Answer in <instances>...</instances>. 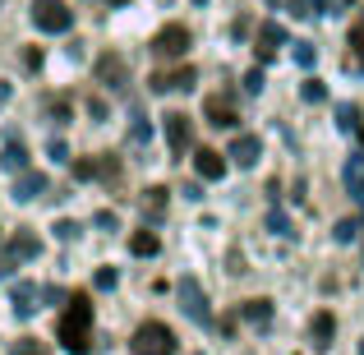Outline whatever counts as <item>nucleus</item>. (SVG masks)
<instances>
[{"mask_svg":"<svg viewBox=\"0 0 364 355\" xmlns=\"http://www.w3.org/2000/svg\"><path fill=\"white\" fill-rule=\"evenodd\" d=\"M55 337L70 355H88L92 351V295L88 291H74L65 300V314L55 323Z\"/></svg>","mask_w":364,"mask_h":355,"instance_id":"nucleus-1","label":"nucleus"},{"mask_svg":"<svg viewBox=\"0 0 364 355\" xmlns=\"http://www.w3.org/2000/svg\"><path fill=\"white\" fill-rule=\"evenodd\" d=\"M129 351L134 355H176V332L166 323H139L129 337Z\"/></svg>","mask_w":364,"mask_h":355,"instance_id":"nucleus-2","label":"nucleus"},{"mask_svg":"<svg viewBox=\"0 0 364 355\" xmlns=\"http://www.w3.org/2000/svg\"><path fill=\"white\" fill-rule=\"evenodd\" d=\"M33 23L42 33H70L74 28V9L65 0H33Z\"/></svg>","mask_w":364,"mask_h":355,"instance_id":"nucleus-3","label":"nucleus"},{"mask_svg":"<svg viewBox=\"0 0 364 355\" xmlns=\"http://www.w3.org/2000/svg\"><path fill=\"white\" fill-rule=\"evenodd\" d=\"M176 291H180V309H185L198 328H213V309H208V295H203V286H198V277H180Z\"/></svg>","mask_w":364,"mask_h":355,"instance_id":"nucleus-4","label":"nucleus"},{"mask_svg":"<svg viewBox=\"0 0 364 355\" xmlns=\"http://www.w3.org/2000/svg\"><path fill=\"white\" fill-rule=\"evenodd\" d=\"M42 254V245H37L33 231H14L9 235V245L0 249V277H14V267L23 263V258H37Z\"/></svg>","mask_w":364,"mask_h":355,"instance_id":"nucleus-5","label":"nucleus"},{"mask_svg":"<svg viewBox=\"0 0 364 355\" xmlns=\"http://www.w3.org/2000/svg\"><path fill=\"white\" fill-rule=\"evenodd\" d=\"M152 55L157 60H180V55L189 51V28L185 23H166V28H157V37H152Z\"/></svg>","mask_w":364,"mask_h":355,"instance_id":"nucleus-6","label":"nucleus"},{"mask_svg":"<svg viewBox=\"0 0 364 355\" xmlns=\"http://www.w3.org/2000/svg\"><path fill=\"white\" fill-rule=\"evenodd\" d=\"M194 79H198V74H194V65H180V70H166V74H152V79H148V88L152 92H176V88H194Z\"/></svg>","mask_w":364,"mask_h":355,"instance_id":"nucleus-7","label":"nucleus"},{"mask_svg":"<svg viewBox=\"0 0 364 355\" xmlns=\"http://www.w3.org/2000/svg\"><path fill=\"white\" fill-rule=\"evenodd\" d=\"M14 203H33V198H42L46 194V176L42 171H18V180H14Z\"/></svg>","mask_w":364,"mask_h":355,"instance_id":"nucleus-8","label":"nucleus"},{"mask_svg":"<svg viewBox=\"0 0 364 355\" xmlns=\"http://www.w3.org/2000/svg\"><path fill=\"white\" fill-rule=\"evenodd\" d=\"M161 124H166V143H171V152H185L189 148V120L180 116V111H166V116H161Z\"/></svg>","mask_w":364,"mask_h":355,"instance_id":"nucleus-9","label":"nucleus"},{"mask_svg":"<svg viewBox=\"0 0 364 355\" xmlns=\"http://www.w3.org/2000/svg\"><path fill=\"white\" fill-rule=\"evenodd\" d=\"M74 176H79V180H92V176H111V180H116L120 161L116 157H83V161H74Z\"/></svg>","mask_w":364,"mask_h":355,"instance_id":"nucleus-10","label":"nucleus"},{"mask_svg":"<svg viewBox=\"0 0 364 355\" xmlns=\"http://www.w3.org/2000/svg\"><path fill=\"white\" fill-rule=\"evenodd\" d=\"M194 171L203 180H222L226 176V157H222V152H213V148H198L194 152Z\"/></svg>","mask_w":364,"mask_h":355,"instance_id":"nucleus-11","label":"nucleus"},{"mask_svg":"<svg viewBox=\"0 0 364 355\" xmlns=\"http://www.w3.org/2000/svg\"><path fill=\"white\" fill-rule=\"evenodd\" d=\"M282 42H286V28L267 18V23L258 28V46H254V51H258V60H272V51H277Z\"/></svg>","mask_w":364,"mask_h":355,"instance_id":"nucleus-12","label":"nucleus"},{"mask_svg":"<svg viewBox=\"0 0 364 355\" xmlns=\"http://www.w3.org/2000/svg\"><path fill=\"white\" fill-rule=\"evenodd\" d=\"M124 79H129V70H124L120 55H102V60H97V83H107V88H124Z\"/></svg>","mask_w":364,"mask_h":355,"instance_id":"nucleus-13","label":"nucleus"},{"mask_svg":"<svg viewBox=\"0 0 364 355\" xmlns=\"http://www.w3.org/2000/svg\"><path fill=\"white\" fill-rule=\"evenodd\" d=\"M203 116H208V124H217V129H235V111H231V102H226V97H208L203 102Z\"/></svg>","mask_w":364,"mask_h":355,"instance_id":"nucleus-14","label":"nucleus"},{"mask_svg":"<svg viewBox=\"0 0 364 355\" xmlns=\"http://www.w3.org/2000/svg\"><path fill=\"white\" fill-rule=\"evenodd\" d=\"M332 332H337V319H332L328 309H318V314H314V323H309L314 346H318V351H328V346H332Z\"/></svg>","mask_w":364,"mask_h":355,"instance_id":"nucleus-15","label":"nucleus"},{"mask_svg":"<svg viewBox=\"0 0 364 355\" xmlns=\"http://www.w3.org/2000/svg\"><path fill=\"white\" fill-rule=\"evenodd\" d=\"M226 157H231L235 166H254V161H258V139H254V134H240V139L231 143V152H226Z\"/></svg>","mask_w":364,"mask_h":355,"instance_id":"nucleus-16","label":"nucleus"},{"mask_svg":"<svg viewBox=\"0 0 364 355\" xmlns=\"http://www.w3.org/2000/svg\"><path fill=\"white\" fill-rule=\"evenodd\" d=\"M240 319H245V323H258V328H267V323H272V300H263V295H258V300H245V304H240Z\"/></svg>","mask_w":364,"mask_h":355,"instance_id":"nucleus-17","label":"nucleus"},{"mask_svg":"<svg viewBox=\"0 0 364 355\" xmlns=\"http://www.w3.org/2000/svg\"><path fill=\"white\" fill-rule=\"evenodd\" d=\"M157 249H161V240H157V231H148V226L129 235V254H134V258H152Z\"/></svg>","mask_w":364,"mask_h":355,"instance_id":"nucleus-18","label":"nucleus"},{"mask_svg":"<svg viewBox=\"0 0 364 355\" xmlns=\"http://www.w3.org/2000/svg\"><path fill=\"white\" fill-rule=\"evenodd\" d=\"M0 166L14 171V176H18V171H28V148H23L18 139H9V143H5V152H0Z\"/></svg>","mask_w":364,"mask_h":355,"instance_id":"nucleus-19","label":"nucleus"},{"mask_svg":"<svg viewBox=\"0 0 364 355\" xmlns=\"http://www.w3.org/2000/svg\"><path fill=\"white\" fill-rule=\"evenodd\" d=\"M161 213H166V189H161V185H152L148 194H143V217H152V222H157Z\"/></svg>","mask_w":364,"mask_h":355,"instance_id":"nucleus-20","label":"nucleus"},{"mask_svg":"<svg viewBox=\"0 0 364 355\" xmlns=\"http://www.w3.org/2000/svg\"><path fill=\"white\" fill-rule=\"evenodd\" d=\"M346 189L355 198H364V157H350L346 161Z\"/></svg>","mask_w":364,"mask_h":355,"instance_id":"nucleus-21","label":"nucleus"},{"mask_svg":"<svg viewBox=\"0 0 364 355\" xmlns=\"http://www.w3.org/2000/svg\"><path fill=\"white\" fill-rule=\"evenodd\" d=\"M9 300H14V309H18V314H23V319H28V314H33V300H37V286L18 282V286H14V295H9Z\"/></svg>","mask_w":364,"mask_h":355,"instance_id":"nucleus-22","label":"nucleus"},{"mask_svg":"<svg viewBox=\"0 0 364 355\" xmlns=\"http://www.w3.org/2000/svg\"><path fill=\"white\" fill-rule=\"evenodd\" d=\"M314 60H318V51H314L309 42H295V65H300V70H314Z\"/></svg>","mask_w":364,"mask_h":355,"instance_id":"nucleus-23","label":"nucleus"},{"mask_svg":"<svg viewBox=\"0 0 364 355\" xmlns=\"http://www.w3.org/2000/svg\"><path fill=\"white\" fill-rule=\"evenodd\" d=\"M14 355H51V351H46L37 337H18V341H14Z\"/></svg>","mask_w":364,"mask_h":355,"instance_id":"nucleus-24","label":"nucleus"},{"mask_svg":"<svg viewBox=\"0 0 364 355\" xmlns=\"http://www.w3.org/2000/svg\"><path fill=\"white\" fill-rule=\"evenodd\" d=\"M332 235H337V245H350V240L360 235V222H350V217H346V222H337V231H332Z\"/></svg>","mask_w":364,"mask_h":355,"instance_id":"nucleus-25","label":"nucleus"},{"mask_svg":"<svg viewBox=\"0 0 364 355\" xmlns=\"http://www.w3.org/2000/svg\"><path fill=\"white\" fill-rule=\"evenodd\" d=\"M267 226H272L277 235H295V231H291V222H286V213H282V208H272V213H267Z\"/></svg>","mask_w":364,"mask_h":355,"instance_id":"nucleus-26","label":"nucleus"},{"mask_svg":"<svg viewBox=\"0 0 364 355\" xmlns=\"http://www.w3.org/2000/svg\"><path fill=\"white\" fill-rule=\"evenodd\" d=\"M92 282H97V291H111V286L120 282V272H116V267H97V277H92Z\"/></svg>","mask_w":364,"mask_h":355,"instance_id":"nucleus-27","label":"nucleus"},{"mask_svg":"<svg viewBox=\"0 0 364 355\" xmlns=\"http://www.w3.org/2000/svg\"><path fill=\"white\" fill-rule=\"evenodd\" d=\"M300 92H304V102H323V97H328V88H323L318 79H304V88H300Z\"/></svg>","mask_w":364,"mask_h":355,"instance_id":"nucleus-28","label":"nucleus"},{"mask_svg":"<svg viewBox=\"0 0 364 355\" xmlns=\"http://www.w3.org/2000/svg\"><path fill=\"white\" fill-rule=\"evenodd\" d=\"M74 235H79V222L60 217V222H55V240H74Z\"/></svg>","mask_w":364,"mask_h":355,"instance_id":"nucleus-29","label":"nucleus"},{"mask_svg":"<svg viewBox=\"0 0 364 355\" xmlns=\"http://www.w3.org/2000/svg\"><path fill=\"white\" fill-rule=\"evenodd\" d=\"M129 139H134V143H143V139H148V124H143V111H134V129H129Z\"/></svg>","mask_w":364,"mask_h":355,"instance_id":"nucleus-30","label":"nucleus"},{"mask_svg":"<svg viewBox=\"0 0 364 355\" xmlns=\"http://www.w3.org/2000/svg\"><path fill=\"white\" fill-rule=\"evenodd\" d=\"M245 92H263V70H249L245 74Z\"/></svg>","mask_w":364,"mask_h":355,"instance_id":"nucleus-31","label":"nucleus"},{"mask_svg":"<svg viewBox=\"0 0 364 355\" xmlns=\"http://www.w3.org/2000/svg\"><path fill=\"white\" fill-rule=\"evenodd\" d=\"M355 116H360L355 107H341V111H337V124H341V129H355Z\"/></svg>","mask_w":364,"mask_h":355,"instance_id":"nucleus-32","label":"nucleus"},{"mask_svg":"<svg viewBox=\"0 0 364 355\" xmlns=\"http://www.w3.org/2000/svg\"><path fill=\"white\" fill-rule=\"evenodd\" d=\"M51 116L65 124V120H70V102H65V97H55V102H51Z\"/></svg>","mask_w":364,"mask_h":355,"instance_id":"nucleus-33","label":"nucleus"},{"mask_svg":"<svg viewBox=\"0 0 364 355\" xmlns=\"http://www.w3.org/2000/svg\"><path fill=\"white\" fill-rule=\"evenodd\" d=\"M350 46H355V55L364 60V23H360V28H350Z\"/></svg>","mask_w":364,"mask_h":355,"instance_id":"nucleus-34","label":"nucleus"},{"mask_svg":"<svg viewBox=\"0 0 364 355\" xmlns=\"http://www.w3.org/2000/svg\"><path fill=\"white\" fill-rule=\"evenodd\" d=\"M88 116H92V120H107V102L92 97V102H88Z\"/></svg>","mask_w":364,"mask_h":355,"instance_id":"nucleus-35","label":"nucleus"},{"mask_svg":"<svg viewBox=\"0 0 364 355\" xmlns=\"http://www.w3.org/2000/svg\"><path fill=\"white\" fill-rule=\"evenodd\" d=\"M97 226L102 231H116V213H97Z\"/></svg>","mask_w":364,"mask_h":355,"instance_id":"nucleus-36","label":"nucleus"},{"mask_svg":"<svg viewBox=\"0 0 364 355\" xmlns=\"http://www.w3.org/2000/svg\"><path fill=\"white\" fill-rule=\"evenodd\" d=\"M51 157H55V161H70V148H65V143L55 139V143H51Z\"/></svg>","mask_w":364,"mask_h":355,"instance_id":"nucleus-37","label":"nucleus"},{"mask_svg":"<svg viewBox=\"0 0 364 355\" xmlns=\"http://www.w3.org/2000/svg\"><path fill=\"white\" fill-rule=\"evenodd\" d=\"M0 102H9V83H0Z\"/></svg>","mask_w":364,"mask_h":355,"instance_id":"nucleus-38","label":"nucleus"},{"mask_svg":"<svg viewBox=\"0 0 364 355\" xmlns=\"http://www.w3.org/2000/svg\"><path fill=\"white\" fill-rule=\"evenodd\" d=\"M360 355H364V337H360Z\"/></svg>","mask_w":364,"mask_h":355,"instance_id":"nucleus-39","label":"nucleus"},{"mask_svg":"<svg viewBox=\"0 0 364 355\" xmlns=\"http://www.w3.org/2000/svg\"><path fill=\"white\" fill-rule=\"evenodd\" d=\"M194 5H208V0H194Z\"/></svg>","mask_w":364,"mask_h":355,"instance_id":"nucleus-40","label":"nucleus"},{"mask_svg":"<svg viewBox=\"0 0 364 355\" xmlns=\"http://www.w3.org/2000/svg\"><path fill=\"white\" fill-rule=\"evenodd\" d=\"M111 5H124V0H111Z\"/></svg>","mask_w":364,"mask_h":355,"instance_id":"nucleus-41","label":"nucleus"},{"mask_svg":"<svg viewBox=\"0 0 364 355\" xmlns=\"http://www.w3.org/2000/svg\"><path fill=\"white\" fill-rule=\"evenodd\" d=\"M360 143H364V134H360Z\"/></svg>","mask_w":364,"mask_h":355,"instance_id":"nucleus-42","label":"nucleus"}]
</instances>
